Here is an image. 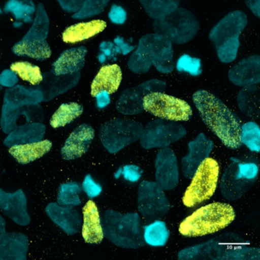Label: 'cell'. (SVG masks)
<instances>
[{
	"mask_svg": "<svg viewBox=\"0 0 260 260\" xmlns=\"http://www.w3.org/2000/svg\"><path fill=\"white\" fill-rule=\"evenodd\" d=\"M106 22L101 19L80 22L68 27L62 34L65 43L76 44L87 40L106 29Z\"/></svg>",
	"mask_w": 260,
	"mask_h": 260,
	"instance_id": "obj_28",
	"label": "cell"
},
{
	"mask_svg": "<svg viewBox=\"0 0 260 260\" xmlns=\"http://www.w3.org/2000/svg\"><path fill=\"white\" fill-rule=\"evenodd\" d=\"M200 28L199 21L191 12L185 8H177L164 19L155 20L153 29L172 44L184 45L192 40Z\"/></svg>",
	"mask_w": 260,
	"mask_h": 260,
	"instance_id": "obj_9",
	"label": "cell"
},
{
	"mask_svg": "<svg viewBox=\"0 0 260 260\" xmlns=\"http://www.w3.org/2000/svg\"><path fill=\"white\" fill-rule=\"evenodd\" d=\"M122 80V72L118 64L102 67L91 84V95L95 98L100 92L105 91L109 94L116 92Z\"/></svg>",
	"mask_w": 260,
	"mask_h": 260,
	"instance_id": "obj_26",
	"label": "cell"
},
{
	"mask_svg": "<svg viewBox=\"0 0 260 260\" xmlns=\"http://www.w3.org/2000/svg\"><path fill=\"white\" fill-rule=\"evenodd\" d=\"M88 50L85 46L70 48L61 53L52 63L51 73L54 75H72L80 72L85 65Z\"/></svg>",
	"mask_w": 260,
	"mask_h": 260,
	"instance_id": "obj_24",
	"label": "cell"
},
{
	"mask_svg": "<svg viewBox=\"0 0 260 260\" xmlns=\"http://www.w3.org/2000/svg\"><path fill=\"white\" fill-rule=\"evenodd\" d=\"M140 3L150 18L159 20L179 8L181 2L173 0H141Z\"/></svg>",
	"mask_w": 260,
	"mask_h": 260,
	"instance_id": "obj_33",
	"label": "cell"
},
{
	"mask_svg": "<svg viewBox=\"0 0 260 260\" xmlns=\"http://www.w3.org/2000/svg\"><path fill=\"white\" fill-rule=\"evenodd\" d=\"M167 84L162 80L152 79L144 82L135 87L128 88L121 92V96L116 102V109L125 115L141 114L144 111V98L150 92H164Z\"/></svg>",
	"mask_w": 260,
	"mask_h": 260,
	"instance_id": "obj_15",
	"label": "cell"
},
{
	"mask_svg": "<svg viewBox=\"0 0 260 260\" xmlns=\"http://www.w3.org/2000/svg\"><path fill=\"white\" fill-rule=\"evenodd\" d=\"M81 191V187L77 182H69L60 184L57 193V203L61 206H79L82 203L79 196Z\"/></svg>",
	"mask_w": 260,
	"mask_h": 260,
	"instance_id": "obj_35",
	"label": "cell"
},
{
	"mask_svg": "<svg viewBox=\"0 0 260 260\" xmlns=\"http://www.w3.org/2000/svg\"><path fill=\"white\" fill-rule=\"evenodd\" d=\"M53 144L49 140L13 145L9 149V153L19 164L25 165L34 162L46 155L52 148Z\"/></svg>",
	"mask_w": 260,
	"mask_h": 260,
	"instance_id": "obj_27",
	"label": "cell"
},
{
	"mask_svg": "<svg viewBox=\"0 0 260 260\" xmlns=\"http://www.w3.org/2000/svg\"><path fill=\"white\" fill-rule=\"evenodd\" d=\"M114 44L119 48V49L121 50V53L123 55H127V54H128L129 53L132 52V51L135 49V46H132V45H129L128 44L125 43L124 39L122 37H120V36H117L114 39Z\"/></svg>",
	"mask_w": 260,
	"mask_h": 260,
	"instance_id": "obj_43",
	"label": "cell"
},
{
	"mask_svg": "<svg viewBox=\"0 0 260 260\" xmlns=\"http://www.w3.org/2000/svg\"><path fill=\"white\" fill-rule=\"evenodd\" d=\"M247 16L240 10L225 16L209 32L210 41L214 44L220 62L230 63L237 58L240 48V36L247 25Z\"/></svg>",
	"mask_w": 260,
	"mask_h": 260,
	"instance_id": "obj_6",
	"label": "cell"
},
{
	"mask_svg": "<svg viewBox=\"0 0 260 260\" xmlns=\"http://www.w3.org/2000/svg\"><path fill=\"white\" fill-rule=\"evenodd\" d=\"M143 170L136 165H126L123 167L121 174L126 181L130 182H137L142 176Z\"/></svg>",
	"mask_w": 260,
	"mask_h": 260,
	"instance_id": "obj_42",
	"label": "cell"
},
{
	"mask_svg": "<svg viewBox=\"0 0 260 260\" xmlns=\"http://www.w3.org/2000/svg\"><path fill=\"white\" fill-rule=\"evenodd\" d=\"M152 66L161 74H170L175 68L173 44L160 35L141 38L136 51L131 55L127 67L134 74H146Z\"/></svg>",
	"mask_w": 260,
	"mask_h": 260,
	"instance_id": "obj_3",
	"label": "cell"
},
{
	"mask_svg": "<svg viewBox=\"0 0 260 260\" xmlns=\"http://www.w3.org/2000/svg\"><path fill=\"white\" fill-rule=\"evenodd\" d=\"M5 13H12L16 17V22L23 20L25 23L32 22V16L36 12V7L32 1H16L11 0L6 4Z\"/></svg>",
	"mask_w": 260,
	"mask_h": 260,
	"instance_id": "obj_36",
	"label": "cell"
},
{
	"mask_svg": "<svg viewBox=\"0 0 260 260\" xmlns=\"http://www.w3.org/2000/svg\"><path fill=\"white\" fill-rule=\"evenodd\" d=\"M82 188L89 199H95L98 197L103 191L102 185L95 182L90 174L86 175L82 184Z\"/></svg>",
	"mask_w": 260,
	"mask_h": 260,
	"instance_id": "obj_40",
	"label": "cell"
},
{
	"mask_svg": "<svg viewBox=\"0 0 260 260\" xmlns=\"http://www.w3.org/2000/svg\"><path fill=\"white\" fill-rule=\"evenodd\" d=\"M246 5L249 7V10L252 12L257 18H259L260 14V1H246Z\"/></svg>",
	"mask_w": 260,
	"mask_h": 260,
	"instance_id": "obj_47",
	"label": "cell"
},
{
	"mask_svg": "<svg viewBox=\"0 0 260 260\" xmlns=\"http://www.w3.org/2000/svg\"><path fill=\"white\" fill-rule=\"evenodd\" d=\"M141 223L138 213L122 214L109 209L105 211L102 225L104 237L117 246L138 249L145 244Z\"/></svg>",
	"mask_w": 260,
	"mask_h": 260,
	"instance_id": "obj_5",
	"label": "cell"
},
{
	"mask_svg": "<svg viewBox=\"0 0 260 260\" xmlns=\"http://www.w3.org/2000/svg\"><path fill=\"white\" fill-rule=\"evenodd\" d=\"M0 209L19 226H28L31 223V217L27 209L26 196L22 188L13 193L0 188Z\"/></svg>",
	"mask_w": 260,
	"mask_h": 260,
	"instance_id": "obj_18",
	"label": "cell"
},
{
	"mask_svg": "<svg viewBox=\"0 0 260 260\" xmlns=\"http://www.w3.org/2000/svg\"><path fill=\"white\" fill-rule=\"evenodd\" d=\"M115 44L111 42H103L100 44V49L101 54L106 56V58L112 59L115 57L113 54Z\"/></svg>",
	"mask_w": 260,
	"mask_h": 260,
	"instance_id": "obj_45",
	"label": "cell"
},
{
	"mask_svg": "<svg viewBox=\"0 0 260 260\" xmlns=\"http://www.w3.org/2000/svg\"><path fill=\"white\" fill-rule=\"evenodd\" d=\"M5 219L0 215V260H26L29 241L25 234L7 232Z\"/></svg>",
	"mask_w": 260,
	"mask_h": 260,
	"instance_id": "obj_16",
	"label": "cell"
},
{
	"mask_svg": "<svg viewBox=\"0 0 260 260\" xmlns=\"http://www.w3.org/2000/svg\"><path fill=\"white\" fill-rule=\"evenodd\" d=\"M249 243L237 234H222L212 240L182 249L179 259H259L258 248L249 247Z\"/></svg>",
	"mask_w": 260,
	"mask_h": 260,
	"instance_id": "obj_2",
	"label": "cell"
},
{
	"mask_svg": "<svg viewBox=\"0 0 260 260\" xmlns=\"http://www.w3.org/2000/svg\"><path fill=\"white\" fill-rule=\"evenodd\" d=\"M240 111L253 119L259 118V88L252 86L244 87L237 95Z\"/></svg>",
	"mask_w": 260,
	"mask_h": 260,
	"instance_id": "obj_30",
	"label": "cell"
},
{
	"mask_svg": "<svg viewBox=\"0 0 260 260\" xmlns=\"http://www.w3.org/2000/svg\"><path fill=\"white\" fill-rule=\"evenodd\" d=\"M192 100L203 122L223 145L232 150L241 147L240 120L220 99L208 91L199 90L193 94Z\"/></svg>",
	"mask_w": 260,
	"mask_h": 260,
	"instance_id": "obj_1",
	"label": "cell"
},
{
	"mask_svg": "<svg viewBox=\"0 0 260 260\" xmlns=\"http://www.w3.org/2000/svg\"><path fill=\"white\" fill-rule=\"evenodd\" d=\"M188 147L189 153L182 159V170L185 178L191 179L199 165L209 156L214 143L201 133L188 143Z\"/></svg>",
	"mask_w": 260,
	"mask_h": 260,
	"instance_id": "obj_20",
	"label": "cell"
},
{
	"mask_svg": "<svg viewBox=\"0 0 260 260\" xmlns=\"http://www.w3.org/2000/svg\"><path fill=\"white\" fill-rule=\"evenodd\" d=\"M83 222L82 236L86 243L99 244L104 239L103 225L98 207L92 200H89L83 208Z\"/></svg>",
	"mask_w": 260,
	"mask_h": 260,
	"instance_id": "obj_25",
	"label": "cell"
},
{
	"mask_svg": "<svg viewBox=\"0 0 260 260\" xmlns=\"http://www.w3.org/2000/svg\"><path fill=\"white\" fill-rule=\"evenodd\" d=\"M45 213L68 235L77 234L82 228L81 216L73 207L61 206L55 202H51L45 208Z\"/></svg>",
	"mask_w": 260,
	"mask_h": 260,
	"instance_id": "obj_23",
	"label": "cell"
},
{
	"mask_svg": "<svg viewBox=\"0 0 260 260\" xmlns=\"http://www.w3.org/2000/svg\"><path fill=\"white\" fill-rule=\"evenodd\" d=\"M42 101H44L43 93L40 90L26 89L22 86L8 89L4 96L1 121L6 119L15 111L24 107L25 105H38Z\"/></svg>",
	"mask_w": 260,
	"mask_h": 260,
	"instance_id": "obj_22",
	"label": "cell"
},
{
	"mask_svg": "<svg viewBox=\"0 0 260 260\" xmlns=\"http://www.w3.org/2000/svg\"><path fill=\"white\" fill-rule=\"evenodd\" d=\"M109 3V0L85 1L81 9L77 13L73 15L72 18L75 19H84L100 15L104 12L105 8L107 7Z\"/></svg>",
	"mask_w": 260,
	"mask_h": 260,
	"instance_id": "obj_38",
	"label": "cell"
},
{
	"mask_svg": "<svg viewBox=\"0 0 260 260\" xmlns=\"http://www.w3.org/2000/svg\"><path fill=\"white\" fill-rule=\"evenodd\" d=\"M240 138L242 144L246 145L250 151L259 152L260 128L256 123L249 121L241 125Z\"/></svg>",
	"mask_w": 260,
	"mask_h": 260,
	"instance_id": "obj_37",
	"label": "cell"
},
{
	"mask_svg": "<svg viewBox=\"0 0 260 260\" xmlns=\"http://www.w3.org/2000/svg\"><path fill=\"white\" fill-rule=\"evenodd\" d=\"M230 81L240 87L255 86L260 82V57L252 55L240 60L228 72Z\"/></svg>",
	"mask_w": 260,
	"mask_h": 260,
	"instance_id": "obj_21",
	"label": "cell"
},
{
	"mask_svg": "<svg viewBox=\"0 0 260 260\" xmlns=\"http://www.w3.org/2000/svg\"><path fill=\"white\" fill-rule=\"evenodd\" d=\"M95 98L96 99V106L99 109H104L110 104V94L108 93L107 92L103 91L97 94Z\"/></svg>",
	"mask_w": 260,
	"mask_h": 260,
	"instance_id": "obj_44",
	"label": "cell"
},
{
	"mask_svg": "<svg viewBox=\"0 0 260 260\" xmlns=\"http://www.w3.org/2000/svg\"><path fill=\"white\" fill-rule=\"evenodd\" d=\"M10 71L17 74L24 81L37 86L43 81V75L39 67L28 61H18L10 66Z\"/></svg>",
	"mask_w": 260,
	"mask_h": 260,
	"instance_id": "obj_34",
	"label": "cell"
},
{
	"mask_svg": "<svg viewBox=\"0 0 260 260\" xmlns=\"http://www.w3.org/2000/svg\"><path fill=\"white\" fill-rule=\"evenodd\" d=\"M156 182L165 191L176 188L179 180V167L176 153L166 147L158 151L155 160Z\"/></svg>",
	"mask_w": 260,
	"mask_h": 260,
	"instance_id": "obj_17",
	"label": "cell"
},
{
	"mask_svg": "<svg viewBox=\"0 0 260 260\" xmlns=\"http://www.w3.org/2000/svg\"><path fill=\"white\" fill-rule=\"evenodd\" d=\"M98 60L100 62V63H103L106 61L107 58H106V56L103 55V54H100V55L98 56Z\"/></svg>",
	"mask_w": 260,
	"mask_h": 260,
	"instance_id": "obj_48",
	"label": "cell"
},
{
	"mask_svg": "<svg viewBox=\"0 0 260 260\" xmlns=\"http://www.w3.org/2000/svg\"><path fill=\"white\" fill-rule=\"evenodd\" d=\"M144 110L160 119L171 121H186L192 116L188 103L164 92L147 94L143 101Z\"/></svg>",
	"mask_w": 260,
	"mask_h": 260,
	"instance_id": "obj_12",
	"label": "cell"
},
{
	"mask_svg": "<svg viewBox=\"0 0 260 260\" xmlns=\"http://www.w3.org/2000/svg\"><path fill=\"white\" fill-rule=\"evenodd\" d=\"M138 208L147 220H159L169 212L170 202L156 182L144 180L138 188Z\"/></svg>",
	"mask_w": 260,
	"mask_h": 260,
	"instance_id": "obj_14",
	"label": "cell"
},
{
	"mask_svg": "<svg viewBox=\"0 0 260 260\" xmlns=\"http://www.w3.org/2000/svg\"><path fill=\"white\" fill-rule=\"evenodd\" d=\"M233 161L222 176L220 189L229 201L240 199L254 185L258 176L259 166L256 158L245 156Z\"/></svg>",
	"mask_w": 260,
	"mask_h": 260,
	"instance_id": "obj_7",
	"label": "cell"
},
{
	"mask_svg": "<svg viewBox=\"0 0 260 260\" xmlns=\"http://www.w3.org/2000/svg\"><path fill=\"white\" fill-rule=\"evenodd\" d=\"M50 19L42 3L38 5L36 16L32 26L22 40L12 48L13 54L19 57H28L44 61L50 58L52 54L47 42L49 32Z\"/></svg>",
	"mask_w": 260,
	"mask_h": 260,
	"instance_id": "obj_8",
	"label": "cell"
},
{
	"mask_svg": "<svg viewBox=\"0 0 260 260\" xmlns=\"http://www.w3.org/2000/svg\"><path fill=\"white\" fill-rule=\"evenodd\" d=\"M235 217V211L229 204L214 202L199 208L182 220L179 231L188 237L208 235L224 229Z\"/></svg>",
	"mask_w": 260,
	"mask_h": 260,
	"instance_id": "obj_4",
	"label": "cell"
},
{
	"mask_svg": "<svg viewBox=\"0 0 260 260\" xmlns=\"http://www.w3.org/2000/svg\"><path fill=\"white\" fill-rule=\"evenodd\" d=\"M143 131L144 126L138 121L114 118L102 124L99 137L105 148L115 154L140 140Z\"/></svg>",
	"mask_w": 260,
	"mask_h": 260,
	"instance_id": "obj_11",
	"label": "cell"
},
{
	"mask_svg": "<svg viewBox=\"0 0 260 260\" xmlns=\"http://www.w3.org/2000/svg\"><path fill=\"white\" fill-rule=\"evenodd\" d=\"M108 16L112 23L115 25H123L127 20V12L121 6L112 4Z\"/></svg>",
	"mask_w": 260,
	"mask_h": 260,
	"instance_id": "obj_41",
	"label": "cell"
},
{
	"mask_svg": "<svg viewBox=\"0 0 260 260\" xmlns=\"http://www.w3.org/2000/svg\"><path fill=\"white\" fill-rule=\"evenodd\" d=\"M144 242L153 247H162L167 244L170 237V231L165 222L155 220L153 223L143 228Z\"/></svg>",
	"mask_w": 260,
	"mask_h": 260,
	"instance_id": "obj_31",
	"label": "cell"
},
{
	"mask_svg": "<svg viewBox=\"0 0 260 260\" xmlns=\"http://www.w3.org/2000/svg\"><path fill=\"white\" fill-rule=\"evenodd\" d=\"M95 138V130L88 124H82L74 129L60 150L62 158L73 160L81 157L89 150Z\"/></svg>",
	"mask_w": 260,
	"mask_h": 260,
	"instance_id": "obj_19",
	"label": "cell"
},
{
	"mask_svg": "<svg viewBox=\"0 0 260 260\" xmlns=\"http://www.w3.org/2000/svg\"><path fill=\"white\" fill-rule=\"evenodd\" d=\"M12 71H10L9 76H4L2 74V76H0V83L3 86H7V87H11V86H14L16 83H17L18 80L17 77H16L14 74H12Z\"/></svg>",
	"mask_w": 260,
	"mask_h": 260,
	"instance_id": "obj_46",
	"label": "cell"
},
{
	"mask_svg": "<svg viewBox=\"0 0 260 260\" xmlns=\"http://www.w3.org/2000/svg\"><path fill=\"white\" fill-rule=\"evenodd\" d=\"M83 112V106L77 103L60 105L51 117L50 124L53 128L64 127L72 123Z\"/></svg>",
	"mask_w": 260,
	"mask_h": 260,
	"instance_id": "obj_32",
	"label": "cell"
},
{
	"mask_svg": "<svg viewBox=\"0 0 260 260\" xmlns=\"http://www.w3.org/2000/svg\"><path fill=\"white\" fill-rule=\"evenodd\" d=\"M186 129L176 121L156 119L144 127L140 138L141 147L145 150L166 148L186 135Z\"/></svg>",
	"mask_w": 260,
	"mask_h": 260,
	"instance_id": "obj_13",
	"label": "cell"
},
{
	"mask_svg": "<svg viewBox=\"0 0 260 260\" xmlns=\"http://www.w3.org/2000/svg\"><path fill=\"white\" fill-rule=\"evenodd\" d=\"M176 70L180 73H187L192 77H198L202 74V62L197 57H192L184 54L176 62Z\"/></svg>",
	"mask_w": 260,
	"mask_h": 260,
	"instance_id": "obj_39",
	"label": "cell"
},
{
	"mask_svg": "<svg viewBox=\"0 0 260 260\" xmlns=\"http://www.w3.org/2000/svg\"><path fill=\"white\" fill-rule=\"evenodd\" d=\"M46 127L42 123H31L23 124L9 134V136L4 140V144L11 147L18 144H28L42 141L45 134Z\"/></svg>",
	"mask_w": 260,
	"mask_h": 260,
	"instance_id": "obj_29",
	"label": "cell"
},
{
	"mask_svg": "<svg viewBox=\"0 0 260 260\" xmlns=\"http://www.w3.org/2000/svg\"><path fill=\"white\" fill-rule=\"evenodd\" d=\"M218 162L212 158L203 160L193 175L192 180L184 193L182 202L188 208H192L208 200L214 194L218 182Z\"/></svg>",
	"mask_w": 260,
	"mask_h": 260,
	"instance_id": "obj_10",
	"label": "cell"
}]
</instances>
